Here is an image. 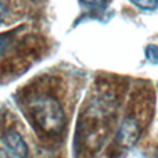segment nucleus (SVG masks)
Wrapping results in <instances>:
<instances>
[{
  "label": "nucleus",
  "instance_id": "5",
  "mask_svg": "<svg viewBox=\"0 0 158 158\" xmlns=\"http://www.w3.org/2000/svg\"><path fill=\"white\" fill-rule=\"evenodd\" d=\"M142 10H156L158 7V0H131Z\"/></svg>",
  "mask_w": 158,
  "mask_h": 158
},
{
  "label": "nucleus",
  "instance_id": "9",
  "mask_svg": "<svg viewBox=\"0 0 158 158\" xmlns=\"http://www.w3.org/2000/svg\"><path fill=\"white\" fill-rule=\"evenodd\" d=\"M0 158H8L7 156H6V154L4 153H0Z\"/></svg>",
  "mask_w": 158,
  "mask_h": 158
},
{
  "label": "nucleus",
  "instance_id": "1",
  "mask_svg": "<svg viewBox=\"0 0 158 158\" xmlns=\"http://www.w3.org/2000/svg\"><path fill=\"white\" fill-rule=\"evenodd\" d=\"M28 110L42 132L50 136L60 135L65 126L63 107L54 97L40 94L28 103Z\"/></svg>",
  "mask_w": 158,
  "mask_h": 158
},
{
  "label": "nucleus",
  "instance_id": "3",
  "mask_svg": "<svg viewBox=\"0 0 158 158\" xmlns=\"http://www.w3.org/2000/svg\"><path fill=\"white\" fill-rule=\"evenodd\" d=\"M139 135V126L135 122V119H126L122 123V128L119 131V139L123 146H129L137 139Z\"/></svg>",
  "mask_w": 158,
  "mask_h": 158
},
{
  "label": "nucleus",
  "instance_id": "6",
  "mask_svg": "<svg viewBox=\"0 0 158 158\" xmlns=\"http://www.w3.org/2000/svg\"><path fill=\"white\" fill-rule=\"evenodd\" d=\"M86 6H90V7H94V8H103L106 6L107 0H82Z\"/></svg>",
  "mask_w": 158,
  "mask_h": 158
},
{
  "label": "nucleus",
  "instance_id": "4",
  "mask_svg": "<svg viewBox=\"0 0 158 158\" xmlns=\"http://www.w3.org/2000/svg\"><path fill=\"white\" fill-rule=\"evenodd\" d=\"M14 36H15V31H11V32H8V33L0 35V54L7 52V49L14 42Z\"/></svg>",
  "mask_w": 158,
  "mask_h": 158
},
{
  "label": "nucleus",
  "instance_id": "2",
  "mask_svg": "<svg viewBox=\"0 0 158 158\" xmlns=\"http://www.w3.org/2000/svg\"><path fill=\"white\" fill-rule=\"evenodd\" d=\"M4 146L13 158H28V146L18 132L8 131L4 135Z\"/></svg>",
  "mask_w": 158,
  "mask_h": 158
},
{
  "label": "nucleus",
  "instance_id": "8",
  "mask_svg": "<svg viewBox=\"0 0 158 158\" xmlns=\"http://www.w3.org/2000/svg\"><path fill=\"white\" fill-rule=\"evenodd\" d=\"M4 15H6V7H4V4H3V3L0 2V22L3 21Z\"/></svg>",
  "mask_w": 158,
  "mask_h": 158
},
{
  "label": "nucleus",
  "instance_id": "7",
  "mask_svg": "<svg viewBox=\"0 0 158 158\" xmlns=\"http://www.w3.org/2000/svg\"><path fill=\"white\" fill-rule=\"evenodd\" d=\"M147 57L153 63H158V47L157 46H150L147 49Z\"/></svg>",
  "mask_w": 158,
  "mask_h": 158
}]
</instances>
